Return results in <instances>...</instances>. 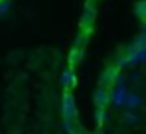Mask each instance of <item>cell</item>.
I'll list each match as a JSON object with an SVG mask.
<instances>
[{
    "label": "cell",
    "mask_w": 146,
    "mask_h": 134,
    "mask_svg": "<svg viewBox=\"0 0 146 134\" xmlns=\"http://www.w3.org/2000/svg\"><path fill=\"white\" fill-rule=\"evenodd\" d=\"M138 63H146V49H140L138 53H136V65Z\"/></svg>",
    "instance_id": "14"
},
{
    "label": "cell",
    "mask_w": 146,
    "mask_h": 134,
    "mask_svg": "<svg viewBox=\"0 0 146 134\" xmlns=\"http://www.w3.org/2000/svg\"><path fill=\"white\" fill-rule=\"evenodd\" d=\"M93 99H95V107H97V109H107L109 103H111V93H109V89L99 87V89L93 93Z\"/></svg>",
    "instance_id": "4"
},
{
    "label": "cell",
    "mask_w": 146,
    "mask_h": 134,
    "mask_svg": "<svg viewBox=\"0 0 146 134\" xmlns=\"http://www.w3.org/2000/svg\"><path fill=\"white\" fill-rule=\"evenodd\" d=\"M136 12H138V14H140V16H142V18L146 20V2H142V4H138Z\"/></svg>",
    "instance_id": "15"
},
{
    "label": "cell",
    "mask_w": 146,
    "mask_h": 134,
    "mask_svg": "<svg viewBox=\"0 0 146 134\" xmlns=\"http://www.w3.org/2000/svg\"><path fill=\"white\" fill-rule=\"evenodd\" d=\"M117 79H119V67H109V69H105V71H103V75H101L99 83H101V87H103V89H109V87H115Z\"/></svg>",
    "instance_id": "2"
},
{
    "label": "cell",
    "mask_w": 146,
    "mask_h": 134,
    "mask_svg": "<svg viewBox=\"0 0 146 134\" xmlns=\"http://www.w3.org/2000/svg\"><path fill=\"white\" fill-rule=\"evenodd\" d=\"M89 30H79V34H77V40H75V47H81V49H85V45L89 42Z\"/></svg>",
    "instance_id": "9"
},
{
    "label": "cell",
    "mask_w": 146,
    "mask_h": 134,
    "mask_svg": "<svg viewBox=\"0 0 146 134\" xmlns=\"http://www.w3.org/2000/svg\"><path fill=\"white\" fill-rule=\"evenodd\" d=\"M121 122L122 124H128V126H136V124L140 122V116L134 111H124L121 114Z\"/></svg>",
    "instance_id": "8"
},
{
    "label": "cell",
    "mask_w": 146,
    "mask_h": 134,
    "mask_svg": "<svg viewBox=\"0 0 146 134\" xmlns=\"http://www.w3.org/2000/svg\"><path fill=\"white\" fill-rule=\"evenodd\" d=\"M85 49H81V47H75L73 45L71 51H69V67H75L79 65L81 61H83V57H85V53H83Z\"/></svg>",
    "instance_id": "7"
},
{
    "label": "cell",
    "mask_w": 146,
    "mask_h": 134,
    "mask_svg": "<svg viewBox=\"0 0 146 134\" xmlns=\"http://www.w3.org/2000/svg\"><path fill=\"white\" fill-rule=\"evenodd\" d=\"M140 32H144V34H146V20H142V24H140Z\"/></svg>",
    "instance_id": "16"
},
{
    "label": "cell",
    "mask_w": 146,
    "mask_h": 134,
    "mask_svg": "<svg viewBox=\"0 0 146 134\" xmlns=\"http://www.w3.org/2000/svg\"><path fill=\"white\" fill-rule=\"evenodd\" d=\"M75 83H77V79H75V71H73V67H65L63 73H61V85H63L65 89H73Z\"/></svg>",
    "instance_id": "6"
},
{
    "label": "cell",
    "mask_w": 146,
    "mask_h": 134,
    "mask_svg": "<svg viewBox=\"0 0 146 134\" xmlns=\"http://www.w3.org/2000/svg\"><path fill=\"white\" fill-rule=\"evenodd\" d=\"M142 103H144L142 95L138 91H130L128 97H126V101H124V107H126V111H136L138 107H142Z\"/></svg>",
    "instance_id": "5"
},
{
    "label": "cell",
    "mask_w": 146,
    "mask_h": 134,
    "mask_svg": "<svg viewBox=\"0 0 146 134\" xmlns=\"http://www.w3.org/2000/svg\"><path fill=\"white\" fill-rule=\"evenodd\" d=\"M132 47H134V49H138V51H140V49H146V34H144V32H140V34L134 38Z\"/></svg>",
    "instance_id": "10"
},
{
    "label": "cell",
    "mask_w": 146,
    "mask_h": 134,
    "mask_svg": "<svg viewBox=\"0 0 146 134\" xmlns=\"http://www.w3.org/2000/svg\"><path fill=\"white\" fill-rule=\"evenodd\" d=\"M61 112H63V118H77V107H75V99H73L71 93H65L63 99H61Z\"/></svg>",
    "instance_id": "1"
},
{
    "label": "cell",
    "mask_w": 146,
    "mask_h": 134,
    "mask_svg": "<svg viewBox=\"0 0 146 134\" xmlns=\"http://www.w3.org/2000/svg\"><path fill=\"white\" fill-rule=\"evenodd\" d=\"M10 10V0H0V16H4Z\"/></svg>",
    "instance_id": "13"
},
{
    "label": "cell",
    "mask_w": 146,
    "mask_h": 134,
    "mask_svg": "<svg viewBox=\"0 0 146 134\" xmlns=\"http://www.w3.org/2000/svg\"><path fill=\"white\" fill-rule=\"evenodd\" d=\"M142 79V75H140V71H132L130 75H128V83H132V85H136L138 81Z\"/></svg>",
    "instance_id": "12"
},
{
    "label": "cell",
    "mask_w": 146,
    "mask_h": 134,
    "mask_svg": "<svg viewBox=\"0 0 146 134\" xmlns=\"http://www.w3.org/2000/svg\"><path fill=\"white\" fill-rule=\"evenodd\" d=\"M95 20H97V10H95L91 4H87L85 10H83V14H81V30H89V32H91Z\"/></svg>",
    "instance_id": "3"
},
{
    "label": "cell",
    "mask_w": 146,
    "mask_h": 134,
    "mask_svg": "<svg viewBox=\"0 0 146 134\" xmlns=\"http://www.w3.org/2000/svg\"><path fill=\"white\" fill-rule=\"evenodd\" d=\"M95 118H97V124H105L107 122V109H95Z\"/></svg>",
    "instance_id": "11"
}]
</instances>
